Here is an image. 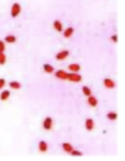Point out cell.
<instances>
[{"label": "cell", "mask_w": 125, "mask_h": 161, "mask_svg": "<svg viewBox=\"0 0 125 161\" xmlns=\"http://www.w3.org/2000/svg\"><path fill=\"white\" fill-rule=\"evenodd\" d=\"M20 13H21V6L18 2L13 3V6L11 8V16L13 18H16Z\"/></svg>", "instance_id": "6da1fadb"}, {"label": "cell", "mask_w": 125, "mask_h": 161, "mask_svg": "<svg viewBox=\"0 0 125 161\" xmlns=\"http://www.w3.org/2000/svg\"><path fill=\"white\" fill-rule=\"evenodd\" d=\"M66 80H70L72 82H80L82 80V77H81L80 74L78 73H67V79Z\"/></svg>", "instance_id": "7a4b0ae2"}, {"label": "cell", "mask_w": 125, "mask_h": 161, "mask_svg": "<svg viewBox=\"0 0 125 161\" xmlns=\"http://www.w3.org/2000/svg\"><path fill=\"white\" fill-rule=\"evenodd\" d=\"M53 118L52 117H46L44 120H43V123H42V126H43V128L46 130H52V128H53Z\"/></svg>", "instance_id": "3957f363"}, {"label": "cell", "mask_w": 125, "mask_h": 161, "mask_svg": "<svg viewBox=\"0 0 125 161\" xmlns=\"http://www.w3.org/2000/svg\"><path fill=\"white\" fill-rule=\"evenodd\" d=\"M70 55V51L68 50H63V51H60L58 53L56 54V59L58 60V61H61V60H64V59H66Z\"/></svg>", "instance_id": "277c9868"}, {"label": "cell", "mask_w": 125, "mask_h": 161, "mask_svg": "<svg viewBox=\"0 0 125 161\" xmlns=\"http://www.w3.org/2000/svg\"><path fill=\"white\" fill-rule=\"evenodd\" d=\"M55 76L56 78H58L60 80H66L67 79V73L63 69H58L55 72Z\"/></svg>", "instance_id": "5b68a950"}, {"label": "cell", "mask_w": 125, "mask_h": 161, "mask_svg": "<svg viewBox=\"0 0 125 161\" xmlns=\"http://www.w3.org/2000/svg\"><path fill=\"white\" fill-rule=\"evenodd\" d=\"M103 84H104V86L107 87V89H114L115 86H116V82H115L113 79H110V78H105V79L103 80Z\"/></svg>", "instance_id": "8992f818"}, {"label": "cell", "mask_w": 125, "mask_h": 161, "mask_svg": "<svg viewBox=\"0 0 125 161\" xmlns=\"http://www.w3.org/2000/svg\"><path fill=\"white\" fill-rule=\"evenodd\" d=\"M87 103H88L89 106H92V108H96L98 105V100L97 98L95 97V96H88L87 97Z\"/></svg>", "instance_id": "52a82bcc"}, {"label": "cell", "mask_w": 125, "mask_h": 161, "mask_svg": "<svg viewBox=\"0 0 125 161\" xmlns=\"http://www.w3.org/2000/svg\"><path fill=\"white\" fill-rule=\"evenodd\" d=\"M95 128V122L92 118H87L85 120V128L87 130H93Z\"/></svg>", "instance_id": "ba28073f"}, {"label": "cell", "mask_w": 125, "mask_h": 161, "mask_svg": "<svg viewBox=\"0 0 125 161\" xmlns=\"http://www.w3.org/2000/svg\"><path fill=\"white\" fill-rule=\"evenodd\" d=\"M47 149H48V146H47L46 141H44V140H41V141L38 143V150H39L41 153H44V152H46Z\"/></svg>", "instance_id": "9c48e42d"}, {"label": "cell", "mask_w": 125, "mask_h": 161, "mask_svg": "<svg viewBox=\"0 0 125 161\" xmlns=\"http://www.w3.org/2000/svg\"><path fill=\"white\" fill-rule=\"evenodd\" d=\"M10 96H11V92L8 90H4V91L0 93V100L1 101H6V100H8L10 98Z\"/></svg>", "instance_id": "30bf717a"}, {"label": "cell", "mask_w": 125, "mask_h": 161, "mask_svg": "<svg viewBox=\"0 0 125 161\" xmlns=\"http://www.w3.org/2000/svg\"><path fill=\"white\" fill-rule=\"evenodd\" d=\"M67 67H68V69L73 73H78L81 69L80 64H78V63H70Z\"/></svg>", "instance_id": "8fae6325"}, {"label": "cell", "mask_w": 125, "mask_h": 161, "mask_svg": "<svg viewBox=\"0 0 125 161\" xmlns=\"http://www.w3.org/2000/svg\"><path fill=\"white\" fill-rule=\"evenodd\" d=\"M74 28L73 26H68V28H66L65 30L63 31V36L65 37V38H70V37H72V35L74 34Z\"/></svg>", "instance_id": "7c38bea8"}, {"label": "cell", "mask_w": 125, "mask_h": 161, "mask_svg": "<svg viewBox=\"0 0 125 161\" xmlns=\"http://www.w3.org/2000/svg\"><path fill=\"white\" fill-rule=\"evenodd\" d=\"M54 25V28H55L57 32H62L63 31V24H62V22L60 21V20H55L53 23Z\"/></svg>", "instance_id": "4fadbf2b"}, {"label": "cell", "mask_w": 125, "mask_h": 161, "mask_svg": "<svg viewBox=\"0 0 125 161\" xmlns=\"http://www.w3.org/2000/svg\"><path fill=\"white\" fill-rule=\"evenodd\" d=\"M54 67L52 65V64L50 63H44L43 64V71H44L46 74H52V73H54Z\"/></svg>", "instance_id": "5bb4252c"}, {"label": "cell", "mask_w": 125, "mask_h": 161, "mask_svg": "<svg viewBox=\"0 0 125 161\" xmlns=\"http://www.w3.org/2000/svg\"><path fill=\"white\" fill-rule=\"evenodd\" d=\"M62 149H63L64 152H66V153H68V154H70V152L74 150L73 146H72V144L68 143V142H64V143H62Z\"/></svg>", "instance_id": "9a60e30c"}, {"label": "cell", "mask_w": 125, "mask_h": 161, "mask_svg": "<svg viewBox=\"0 0 125 161\" xmlns=\"http://www.w3.org/2000/svg\"><path fill=\"white\" fill-rule=\"evenodd\" d=\"M10 87L12 90H19L21 89V83H20L19 81H11L10 83H8Z\"/></svg>", "instance_id": "2e32d148"}, {"label": "cell", "mask_w": 125, "mask_h": 161, "mask_svg": "<svg viewBox=\"0 0 125 161\" xmlns=\"http://www.w3.org/2000/svg\"><path fill=\"white\" fill-rule=\"evenodd\" d=\"M16 40H17V38L14 35H6V36L4 37V41L8 42V43H15Z\"/></svg>", "instance_id": "e0dca14e"}, {"label": "cell", "mask_w": 125, "mask_h": 161, "mask_svg": "<svg viewBox=\"0 0 125 161\" xmlns=\"http://www.w3.org/2000/svg\"><path fill=\"white\" fill-rule=\"evenodd\" d=\"M106 118H107L108 120L114 121V120H117L118 114H117V113H115V112H108V113L106 114Z\"/></svg>", "instance_id": "ac0fdd59"}, {"label": "cell", "mask_w": 125, "mask_h": 161, "mask_svg": "<svg viewBox=\"0 0 125 161\" xmlns=\"http://www.w3.org/2000/svg\"><path fill=\"white\" fill-rule=\"evenodd\" d=\"M82 93H83L84 96L88 97V96L92 95V90H90V87H88V86L84 85L83 87H82Z\"/></svg>", "instance_id": "d6986e66"}, {"label": "cell", "mask_w": 125, "mask_h": 161, "mask_svg": "<svg viewBox=\"0 0 125 161\" xmlns=\"http://www.w3.org/2000/svg\"><path fill=\"white\" fill-rule=\"evenodd\" d=\"M6 62V56L4 53H0V64L3 65V64Z\"/></svg>", "instance_id": "ffe728a7"}, {"label": "cell", "mask_w": 125, "mask_h": 161, "mask_svg": "<svg viewBox=\"0 0 125 161\" xmlns=\"http://www.w3.org/2000/svg\"><path fill=\"white\" fill-rule=\"evenodd\" d=\"M70 154L72 156H75V157H80V156H82V153H81L80 151H77V150H73Z\"/></svg>", "instance_id": "44dd1931"}, {"label": "cell", "mask_w": 125, "mask_h": 161, "mask_svg": "<svg viewBox=\"0 0 125 161\" xmlns=\"http://www.w3.org/2000/svg\"><path fill=\"white\" fill-rule=\"evenodd\" d=\"M6 51V44H4V41L0 40V53H4Z\"/></svg>", "instance_id": "7402d4cb"}, {"label": "cell", "mask_w": 125, "mask_h": 161, "mask_svg": "<svg viewBox=\"0 0 125 161\" xmlns=\"http://www.w3.org/2000/svg\"><path fill=\"white\" fill-rule=\"evenodd\" d=\"M6 84V79H3V78H0V90H2L4 87V85Z\"/></svg>", "instance_id": "603a6c76"}, {"label": "cell", "mask_w": 125, "mask_h": 161, "mask_svg": "<svg viewBox=\"0 0 125 161\" xmlns=\"http://www.w3.org/2000/svg\"><path fill=\"white\" fill-rule=\"evenodd\" d=\"M110 40L114 42V43H117V42H118V36L116 35V34L111 35V36H110Z\"/></svg>", "instance_id": "cb8c5ba5"}]
</instances>
